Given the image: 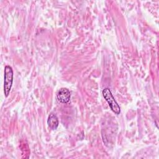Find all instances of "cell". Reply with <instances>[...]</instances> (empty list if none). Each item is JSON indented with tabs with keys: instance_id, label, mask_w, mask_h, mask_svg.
<instances>
[{
	"instance_id": "cell-1",
	"label": "cell",
	"mask_w": 159,
	"mask_h": 159,
	"mask_svg": "<svg viewBox=\"0 0 159 159\" xmlns=\"http://www.w3.org/2000/svg\"><path fill=\"white\" fill-rule=\"evenodd\" d=\"M13 70L11 66L6 65L4 68V93L5 97H7L10 93L13 82Z\"/></svg>"
},
{
	"instance_id": "cell-2",
	"label": "cell",
	"mask_w": 159,
	"mask_h": 159,
	"mask_svg": "<svg viewBox=\"0 0 159 159\" xmlns=\"http://www.w3.org/2000/svg\"><path fill=\"white\" fill-rule=\"evenodd\" d=\"M102 94L104 98L107 102L112 112H114L116 114H119L120 113V106L115 100L111 90L109 88H106L102 90Z\"/></svg>"
},
{
	"instance_id": "cell-3",
	"label": "cell",
	"mask_w": 159,
	"mask_h": 159,
	"mask_svg": "<svg viewBox=\"0 0 159 159\" xmlns=\"http://www.w3.org/2000/svg\"><path fill=\"white\" fill-rule=\"evenodd\" d=\"M70 93L66 88H61L58 91L57 94V99L61 103H67L70 99Z\"/></svg>"
},
{
	"instance_id": "cell-4",
	"label": "cell",
	"mask_w": 159,
	"mask_h": 159,
	"mask_svg": "<svg viewBox=\"0 0 159 159\" xmlns=\"http://www.w3.org/2000/svg\"><path fill=\"white\" fill-rule=\"evenodd\" d=\"M47 124L48 127L52 130H55L57 129L59 122H58V117L55 114L51 113L48 116V117L47 119Z\"/></svg>"
}]
</instances>
